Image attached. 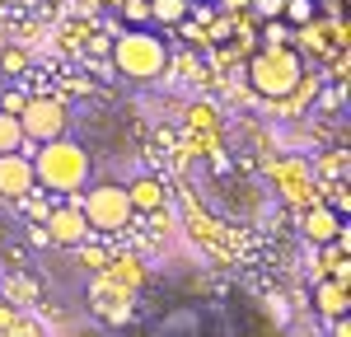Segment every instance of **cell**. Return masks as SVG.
<instances>
[{
	"label": "cell",
	"mask_w": 351,
	"mask_h": 337,
	"mask_svg": "<svg viewBox=\"0 0 351 337\" xmlns=\"http://www.w3.org/2000/svg\"><path fill=\"white\" fill-rule=\"evenodd\" d=\"M19 127H24V136L33 145H43V140H56L71 132V108H66V99H56V94H33L28 89V103L19 108Z\"/></svg>",
	"instance_id": "cell-4"
},
{
	"label": "cell",
	"mask_w": 351,
	"mask_h": 337,
	"mask_svg": "<svg viewBox=\"0 0 351 337\" xmlns=\"http://www.w3.org/2000/svg\"><path fill=\"white\" fill-rule=\"evenodd\" d=\"M281 10H286V0H248V14L263 24V19H281Z\"/></svg>",
	"instance_id": "cell-16"
},
{
	"label": "cell",
	"mask_w": 351,
	"mask_h": 337,
	"mask_svg": "<svg viewBox=\"0 0 351 337\" xmlns=\"http://www.w3.org/2000/svg\"><path fill=\"white\" fill-rule=\"evenodd\" d=\"M38 188V178H33V160L28 155H0V201H19Z\"/></svg>",
	"instance_id": "cell-7"
},
{
	"label": "cell",
	"mask_w": 351,
	"mask_h": 337,
	"mask_svg": "<svg viewBox=\"0 0 351 337\" xmlns=\"http://www.w3.org/2000/svg\"><path fill=\"white\" fill-rule=\"evenodd\" d=\"M127 197H132L136 216H150V211H160V206H164V178H160V173H141L132 188H127Z\"/></svg>",
	"instance_id": "cell-8"
},
{
	"label": "cell",
	"mask_w": 351,
	"mask_h": 337,
	"mask_svg": "<svg viewBox=\"0 0 351 337\" xmlns=\"http://www.w3.org/2000/svg\"><path fill=\"white\" fill-rule=\"evenodd\" d=\"M300 75H304V56H300L295 47H263V52H248V80H253V89H258L267 103L295 94Z\"/></svg>",
	"instance_id": "cell-3"
},
{
	"label": "cell",
	"mask_w": 351,
	"mask_h": 337,
	"mask_svg": "<svg viewBox=\"0 0 351 337\" xmlns=\"http://www.w3.org/2000/svg\"><path fill=\"white\" fill-rule=\"evenodd\" d=\"M0 71H5V75H24L28 71L24 47H5V52H0Z\"/></svg>",
	"instance_id": "cell-15"
},
{
	"label": "cell",
	"mask_w": 351,
	"mask_h": 337,
	"mask_svg": "<svg viewBox=\"0 0 351 337\" xmlns=\"http://www.w3.org/2000/svg\"><path fill=\"white\" fill-rule=\"evenodd\" d=\"M216 10H220V14H243L248 0H216Z\"/></svg>",
	"instance_id": "cell-17"
},
{
	"label": "cell",
	"mask_w": 351,
	"mask_h": 337,
	"mask_svg": "<svg viewBox=\"0 0 351 337\" xmlns=\"http://www.w3.org/2000/svg\"><path fill=\"white\" fill-rule=\"evenodd\" d=\"M89 164H94L89 145L71 140V136L43 140L33 150V178H38V188H47L56 197H71V192H80V188H89Z\"/></svg>",
	"instance_id": "cell-1"
},
{
	"label": "cell",
	"mask_w": 351,
	"mask_h": 337,
	"mask_svg": "<svg viewBox=\"0 0 351 337\" xmlns=\"http://www.w3.org/2000/svg\"><path fill=\"white\" fill-rule=\"evenodd\" d=\"M188 5L192 0H150V24L173 28L178 19H188Z\"/></svg>",
	"instance_id": "cell-12"
},
{
	"label": "cell",
	"mask_w": 351,
	"mask_h": 337,
	"mask_svg": "<svg viewBox=\"0 0 351 337\" xmlns=\"http://www.w3.org/2000/svg\"><path fill=\"white\" fill-rule=\"evenodd\" d=\"M332 323V337H351V323H347V314H337V319H328Z\"/></svg>",
	"instance_id": "cell-18"
},
{
	"label": "cell",
	"mask_w": 351,
	"mask_h": 337,
	"mask_svg": "<svg viewBox=\"0 0 351 337\" xmlns=\"http://www.w3.org/2000/svg\"><path fill=\"white\" fill-rule=\"evenodd\" d=\"M169 38L155 28H127V33H112L108 61L117 66V75L127 80H160L169 71Z\"/></svg>",
	"instance_id": "cell-2"
},
{
	"label": "cell",
	"mask_w": 351,
	"mask_h": 337,
	"mask_svg": "<svg viewBox=\"0 0 351 337\" xmlns=\"http://www.w3.org/2000/svg\"><path fill=\"white\" fill-rule=\"evenodd\" d=\"M281 19H286L291 28H304V24H314V19H319V5H314V0H286Z\"/></svg>",
	"instance_id": "cell-14"
},
{
	"label": "cell",
	"mask_w": 351,
	"mask_h": 337,
	"mask_svg": "<svg viewBox=\"0 0 351 337\" xmlns=\"http://www.w3.org/2000/svg\"><path fill=\"white\" fill-rule=\"evenodd\" d=\"M319 267H324V277H332V281H342L347 286V234H337L332 244H319Z\"/></svg>",
	"instance_id": "cell-10"
},
{
	"label": "cell",
	"mask_w": 351,
	"mask_h": 337,
	"mask_svg": "<svg viewBox=\"0 0 351 337\" xmlns=\"http://www.w3.org/2000/svg\"><path fill=\"white\" fill-rule=\"evenodd\" d=\"M112 14H117L127 28H155V24H150V0H122Z\"/></svg>",
	"instance_id": "cell-13"
},
{
	"label": "cell",
	"mask_w": 351,
	"mask_h": 337,
	"mask_svg": "<svg viewBox=\"0 0 351 337\" xmlns=\"http://www.w3.org/2000/svg\"><path fill=\"white\" fill-rule=\"evenodd\" d=\"M43 229H47V239H52V244H61V249H75V244H84V239H89V225H84V211L75 206V192L56 201L52 216L43 221Z\"/></svg>",
	"instance_id": "cell-5"
},
{
	"label": "cell",
	"mask_w": 351,
	"mask_h": 337,
	"mask_svg": "<svg viewBox=\"0 0 351 337\" xmlns=\"http://www.w3.org/2000/svg\"><path fill=\"white\" fill-rule=\"evenodd\" d=\"M33 150H38V145H33V140L24 136L19 117L0 108V155H28V160H33Z\"/></svg>",
	"instance_id": "cell-9"
},
{
	"label": "cell",
	"mask_w": 351,
	"mask_h": 337,
	"mask_svg": "<svg viewBox=\"0 0 351 337\" xmlns=\"http://www.w3.org/2000/svg\"><path fill=\"white\" fill-rule=\"evenodd\" d=\"M314 305H319L324 319L347 314V286H342V281H332V277H324V281H319V290H314Z\"/></svg>",
	"instance_id": "cell-11"
},
{
	"label": "cell",
	"mask_w": 351,
	"mask_h": 337,
	"mask_svg": "<svg viewBox=\"0 0 351 337\" xmlns=\"http://www.w3.org/2000/svg\"><path fill=\"white\" fill-rule=\"evenodd\" d=\"M295 221H300V234H304L309 244H332L337 234H347V216H337L328 201H309V206H300Z\"/></svg>",
	"instance_id": "cell-6"
}]
</instances>
